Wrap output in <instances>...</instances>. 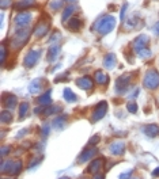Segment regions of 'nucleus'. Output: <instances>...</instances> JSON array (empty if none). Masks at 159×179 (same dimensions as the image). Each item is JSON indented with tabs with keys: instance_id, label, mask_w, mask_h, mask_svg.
Here are the masks:
<instances>
[{
	"instance_id": "nucleus-1",
	"label": "nucleus",
	"mask_w": 159,
	"mask_h": 179,
	"mask_svg": "<svg viewBox=\"0 0 159 179\" xmlns=\"http://www.w3.org/2000/svg\"><path fill=\"white\" fill-rule=\"evenodd\" d=\"M114 23H116V19H114L113 16L108 15V16H103V18H101L99 20H98L97 24H95V28L101 33L102 35H105V34H108V33H110L113 30Z\"/></svg>"
},
{
	"instance_id": "nucleus-2",
	"label": "nucleus",
	"mask_w": 159,
	"mask_h": 179,
	"mask_svg": "<svg viewBox=\"0 0 159 179\" xmlns=\"http://www.w3.org/2000/svg\"><path fill=\"white\" fill-rule=\"evenodd\" d=\"M159 84V75L156 71H150L144 79V85L148 88H155Z\"/></svg>"
},
{
	"instance_id": "nucleus-3",
	"label": "nucleus",
	"mask_w": 159,
	"mask_h": 179,
	"mask_svg": "<svg viewBox=\"0 0 159 179\" xmlns=\"http://www.w3.org/2000/svg\"><path fill=\"white\" fill-rule=\"evenodd\" d=\"M30 20H31V15L29 14V12H20V14H18L15 18V24L19 28H23L30 23Z\"/></svg>"
},
{
	"instance_id": "nucleus-4",
	"label": "nucleus",
	"mask_w": 159,
	"mask_h": 179,
	"mask_svg": "<svg viewBox=\"0 0 159 179\" xmlns=\"http://www.w3.org/2000/svg\"><path fill=\"white\" fill-rule=\"evenodd\" d=\"M40 54H41L40 50H31V52H29V54L26 56V59H24V65H26V67H33V65L38 61Z\"/></svg>"
},
{
	"instance_id": "nucleus-5",
	"label": "nucleus",
	"mask_w": 159,
	"mask_h": 179,
	"mask_svg": "<svg viewBox=\"0 0 159 179\" xmlns=\"http://www.w3.org/2000/svg\"><path fill=\"white\" fill-rule=\"evenodd\" d=\"M106 107H108V105H106L105 102H101V103L98 105V107H97V110H95V113H94L93 120H94V121H97V120H99V118L103 117V114L106 113Z\"/></svg>"
},
{
	"instance_id": "nucleus-6",
	"label": "nucleus",
	"mask_w": 159,
	"mask_h": 179,
	"mask_svg": "<svg viewBox=\"0 0 159 179\" xmlns=\"http://www.w3.org/2000/svg\"><path fill=\"white\" fill-rule=\"evenodd\" d=\"M147 43H148V37H147V35H140L136 41H135V48L140 52V50H143V49L146 48Z\"/></svg>"
},
{
	"instance_id": "nucleus-7",
	"label": "nucleus",
	"mask_w": 159,
	"mask_h": 179,
	"mask_svg": "<svg viewBox=\"0 0 159 179\" xmlns=\"http://www.w3.org/2000/svg\"><path fill=\"white\" fill-rule=\"evenodd\" d=\"M77 85H79L80 88L88 90L93 87V81H91V79H88V77H82V79L77 80Z\"/></svg>"
},
{
	"instance_id": "nucleus-8",
	"label": "nucleus",
	"mask_w": 159,
	"mask_h": 179,
	"mask_svg": "<svg viewBox=\"0 0 159 179\" xmlns=\"http://www.w3.org/2000/svg\"><path fill=\"white\" fill-rule=\"evenodd\" d=\"M82 26V22L77 18H72L71 20H69V24H68V28L71 31H77Z\"/></svg>"
},
{
	"instance_id": "nucleus-9",
	"label": "nucleus",
	"mask_w": 159,
	"mask_h": 179,
	"mask_svg": "<svg viewBox=\"0 0 159 179\" xmlns=\"http://www.w3.org/2000/svg\"><path fill=\"white\" fill-rule=\"evenodd\" d=\"M48 28H49V26L46 23H41L38 27L35 28V31H34V34L37 35V37H41V35H44L45 33L48 31Z\"/></svg>"
},
{
	"instance_id": "nucleus-10",
	"label": "nucleus",
	"mask_w": 159,
	"mask_h": 179,
	"mask_svg": "<svg viewBox=\"0 0 159 179\" xmlns=\"http://www.w3.org/2000/svg\"><path fill=\"white\" fill-rule=\"evenodd\" d=\"M103 64H105L106 68H113L114 64H116V57H114L113 54H108L105 61H103Z\"/></svg>"
},
{
	"instance_id": "nucleus-11",
	"label": "nucleus",
	"mask_w": 159,
	"mask_h": 179,
	"mask_svg": "<svg viewBox=\"0 0 159 179\" xmlns=\"http://www.w3.org/2000/svg\"><path fill=\"white\" fill-rule=\"evenodd\" d=\"M158 132H159V128H158L156 125H151V126H147V128H146V133L150 134L151 137H152V136H156Z\"/></svg>"
},
{
	"instance_id": "nucleus-12",
	"label": "nucleus",
	"mask_w": 159,
	"mask_h": 179,
	"mask_svg": "<svg viewBox=\"0 0 159 179\" xmlns=\"http://www.w3.org/2000/svg\"><path fill=\"white\" fill-rule=\"evenodd\" d=\"M60 50V46L59 45H55V46H52L50 49H49V60H55L56 59V54H57V52Z\"/></svg>"
},
{
	"instance_id": "nucleus-13",
	"label": "nucleus",
	"mask_w": 159,
	"mask_h": 179,
	"mask_svg": "<svg viewBox=\"0 0 159 179\" xmlns=\"http://www.w3.org/2000/svg\"><path fill=\"white\" fill-rule=\"evenodd\" d=\"M64 96H65V99H67L68 102L76 100L75 94H72V92H71V90H69V88H65V91H64Z\"/></svg>"
},
{
	"instance_id": "nucleus-14",
	"label": "nucleus",
	"mask_w": 159,
	"mask_h": 179,
	"mask_svg": "<svg viewBox=\"0 0 159 179\" xmlns=\"http://www.w3.org/2000/svg\"><path fill=\"white\" fill-rule=\"evenodd\" d=\"M97 81L98 83H108V76L103 75L101 71L97 72Z\"/></svg>"
},
{
	"instance_id": "nucleus-15",
	"label": "nucleus",
	"mask_w": 159,
	"mask_h": 179,
	"mask_svg": "<svg viewBox=\"0 0 159 179\" xmlns=\"http://www.w3.org/2000/svg\"><path fill=\"white\" fill-rule=\"evenodd\" d=\"M49 98H50V92H46L44 96L40 98V103L41 105H49L50 103V99H49Z\"/></svg>"
},
{
	"instance_id": "nucleus-16",
	"label": "nucleus",
	"mask_w": 159,
	"mask_h": 179,
	"mask_svg": "<svg viewBox=\"0 0 159 179\" xmlns=\"http://www.w3.org/2000/svg\"><path fill=\"white\" fill-rule=\"evenodd\" d=\"M72 11H75V7H73V6H68L67 8H65L64 15H63V20H67V19H68V16L72 14Z\"/></svg>"
},
{
	"instance_id": "nucleus-17",
	"label": "nucleus",
	"mask_w": 159,
	"mask_h": 179,
	"mask_svg": "<svg viewBox=\"0 0 159 179\" xmlns=\"http://www.w3.org/2000/svg\"><path fill=\"white\" fill-rule=\"evenodd\" d=\"M38 84H40V80H34L30 84V87H29V91H30V92H37V91H38Z\"/></svg>"
},
{
	"instance_id": "nucleus-18",
	"label": "nucleus",
	"mask_w": 159,
	"mask_h": 179,
	"mask_svg": "<svg viewBox=\"0 0 159 179\" xmlns=\"http://www.w3.org/2000/svg\"><path fill=\"white\" fill-rule=\"evenodd\" d=\"M122 149H124V145L121 144V142H117V144H114L112 146V151L113 152H122Z\"/></svg>"
},
{
	"instance_id": "nucleus-19",
	"label": "nucleus",
	"mask_w": 159,
	"mask_h": 179,
	"mask_svg": "<svg viewBox=\"0 0 159 179\" xmlns=\"http://www.w3.org/2000/svg\"><path fill=\"white\" fill-rule=\"evenodd\" d=\"M27 107H29V105H27V103H22V105H20V117H23L24 114H26Z\"/></svg>"
},
{
	"instance_id": "nucleus-20",
	"label": "nucleus",
	"mask_w": 159,
	"mask_h": 179,
	"mask_svg": "<svg viewBox=\"0 0 159 179\" xmlns=\"http://www.w3.org/2000/svg\"><path fill=\"white\" fill-rule=\"evenodd\" d=\"M2 121H3V122H10V121H11V115H10L8 113L3 111V114H2Z\"/></svg>"
},
{
	"instance_id": "nucleus-21",
	"label": "nucleus",
	"mask_w": 159,
	"mask_h": 179,
	"mask_svg": "<svg viewBox=\"0 0 159 179\" xmlns=\"http://www.w3.org/2000/svg\"><path fill=\"white\" fill-rule=\"evenodd\" d=\"M61 4H63V2H59V0H57L55 3H50V8L52 10H57V8L61 7Z\"/></svg>"
},
{
	"instance_id": "nucleus-22",
	"label": "nucleus",
	"mask_w": 159,
	"mask_h": 179,
	"mask_svg": "<svg viewBox=\"0 0 159 179\" xmlns=\"http://www.w3.org/2000/svg\"><path fill=\"white\" fill-rule=\"evenodd\" d=\"M11 4V0H2V8H7Z\"/></svg>"
},
{
	"instance_id": "nucleus-23",
	"label": "nucleus",
	"mask_w": 159,
	"mask_h": 179,
	"mask_svg": "<svg viewBox=\"0 0 159 179\" xmlns=\"http://www.w3.org/2000/svg\"><path fill=\"white\" fill-rule=\"evenodd\" d=\"M128 109H129L132 113H135V111H136V105H129V106H128Z\"/></svg>"
},
{
	"instance_id": "nucleus-24",
	"label": "nucleus",
	"mask_w": 159,
	"mask_h": 179,
	"mask_svg": "<svg viewBox=\"0 0 159 179\" xmlns=\"http://www.w3.org/2000/svg\"><path fill=\"white\" fill-rule=\"evenodd\" d=\"M154 31H155V33H156V34L159 35V22H158L156 24H155V27H154Z\"/></svg>"
},
{
	"instance_id": "nucleus-25",
	"label": "nucleus",
	"mask_w": 159,
	"mask_h": 179,
	"mask_svg": "<svg viewBox=\"0 0 159 179\" xmlns=\"http://www.w3.org/2000/svg\"><path fill=\"white\" fill-rule=\"evenodd\" d=\"M4 57H6V49H4V46L2 48V61L4 60Z\"/></svg>"
},
{
	"instance_id": "nucleus-26",
	"label": "nucleus",
	"mask_w": 159,
	"mask_h": 179,
	"mask_svg": "<svg viewBox=\"0 0 159 179\" xmlns=\"http://www.w3.org/2000/svg\"><path fill=\"white\" fill-rule=\"evenodd\" d=\"M67 2H75V0H67Z\"/></svg>"
}]
</instances>
